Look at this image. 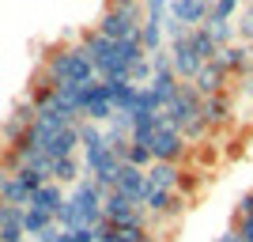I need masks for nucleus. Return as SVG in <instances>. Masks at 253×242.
<instances>
[{"label":"nucleus","mask_w":253,"mask_h":242,"mask_svg":"<svg viewBox=\"0 0 253 242\" xmlns=\"http://www.w3.org/2000/svg\"><path fill=\"white\" fill-rule=\"evenodd\" d=\"M114 193L128 197L132 204H148V197H151L148 174H144L140 167H128V163H121V170H117V186H114Z\"/></svg>","instance_id":"8"},{"label":"nucleus","mask_w":253,"mask_h":242,"mask_svg":"<svg viewBox=\"0 0 253 242\" xmlns=\"http://www.w3.org/2000/svg\"><path fill=\"white\" fill-rule=\"evenodd\" d=\"M61 204H64V190L57 182H45L42 190H34L31 200H27V208H38V212H45V216H57Z\"/></svg>","instance_id":"14"},{"label":"nucleus","mask_w":253,"mask_h":242,"mask_svg":"<svg viewBox=\"0 0 253 242\" xmlns=\"http://www.w3.org/2000/svg\"><path fill=\"white\" fill-rule=\"evenodd\" d=\"M144 174H148V186H151V190H178L181 167H178V163H151Z\"/></svg>","instance_id":"16"},{"label":"nucleus","mask_w":253,"mask_h":242,"mask_svg":"<svg viewBox=\"0 0 253 242\" xmlns=\"http://www.w3.org/2000/svg\"><path fill=\"white\" fill-rule=\"evenodd\" d=\"M102 220L110 227H121V231H151V220H148V212H144V204H132L121 193H106Z\"/></svg>","instance_id":"4"},{"label":"nucleus","mask_w":253,"mask_h":242,"mask_svg":"<svg viewBox=\"0 0 253 242\" xmlns=\"http://www.w3.org/2000/svg\"><path fill=\"white\" fill-rule=\"evenodd\" d=\"M102 200L106 193L98 190L91 178H80L76 182V190L64 197V204L57 208L53 223L61 227V231H76V227H98L102 223Z\"/></svg>","instance_id":"1"},{"label":"nucleus","mask_w":253,"mask_h":242,"mask_svg":"<svg viewBox=\"0 0 253 242\" xmlns=\"http://www.w3.org/2000/svg\"><path fill=\"white\" fill-rule=\"evenodd\" d=\"M57 242H95V227H76V231H61Z\"/></svg>","instance_id":"26"},{"label":"nucleus","mask_w":253,"mask_h":242,"mask_svg":"<svg viewBox=\"0 0 253 242\" xmlns=\"http://www.w3.org/2000/svg\"><path fill=\"white\" fill-rule=\"evenodd\" d=\"M140 27H144V8L125 4V8H106L95 31L110 42H125V38H140Z\"/></svg>","instance_id":"3"},{"label":"nucleus","mask_w":253,"mask_h":242,"mask_svg":"<svg viewBox=\"0 0 253 242\" xmlns=\"http://www.w3.org/2000/svg\"><path fill=\"white\" fill-rule=\"evenodd\" d=\"M201 102H204V98L197 95V87H193V84H181L178 95L167 102V110H163V114H167V121L181 133L189 121H197V117H201Z\"/></svg>","instance_id":"6"},{"label":"nucleus","mask_w":253,"mask_h":242,"mask_svg":"<svg viewBox=\"0 0 253 242\" xmlns=\"http://www.w3.org/2000/svg\"><path fill=\"white\" fill-rule=\"evenodd\" d=\"M231 114H234V106H231V95L223 91V95H211L201 102V117H204V125L208 129H223V125H231Z\"/></svg>","instance_id":"11"},{"label":"nucleus","mask_w":253,"mask_h":242,"mask_svg":"<svg viewBox=\"0 0 253 242\" xmlns=\"http://www.w3.org/2000/svg\"><path fill=\"white\" fill-rule=\"evenodd\" d=\"M0 208H4V200H0Z\"/></svg>","instance_id":"31"},{"label":"nucleus","mask_w":253,"mask_h":242,"mask_svg":"<svg viewBox=\"0 0 253 242\" xmlns=\"http://www.w3.org/2000/svg\"><path fill=\"white\" fill-rule=\"evenodd\" d=\"M238 15V0H211V23H231Z\"/></svg>","instance_id":"23"},{"label":"nucleus","mask_w":253,"mask_h":242,"mask_svg":"<svg viewBox=\"0 0 253 242\" xmlns=\"http://www.w3.org/2000/svg\"><path fill=\"white\" fill-rule=\"evenodd\" d=\"M185 208H189V200L181 197L178 190H151L148 204H144V212H148L151 223H159V220H178Z\"/></svg>","instance_id":"7"},{"label":"nucleus","mask_w":253,"mask_h":242,"mask_svg":"<svg viewBox=\"0 0 253 242\" xmlns=\"http://www.w3.org/2000/svg\"><path fill=\"white\" fill-rule=\"evenodd\" d=\"M163 34H167L170 42H178V38H185V34H189V27H181L178 19H170V15H167V23H163Z\"/></svg>","instance_id":"27"},{"label":"nucleus","mask_w":253,"mask_h":242,"mask_svg":"<svg viewBox=\"0 0 253 242\" xmlns=\"http://www.w3.org/2000/svg\"><path fill=\"white\" fill-rule=\"evenodd\" d=\"M42 72L49 76L53 84H91V80H98L95 64H91L84 46H57V49L45 57Z\"/></svg>","instance_id":"2"},{"label":"nucleus","mask_w":253,"mask_h":242,"mask_svg":"<svg viewBox=\"0 0 253 242\" xmlns=\"http://www.w3.org/2000/svg\"><path fill=\"white\" fill-rule=\"evenodd\" d=\"M227 84H231V72L219 64V57L208 64H201V72L193 76V87H197V95L201 98H211V95H223L227 91Z\"/></svg>","instance_id":"9"},{"label":"nucleus","mask_w":253,"mask_h":242,"mask_svg":"<svg viewBox=\"0 0 253 242\" xmlns=\"http://www.w3.org/2000/svg\"><path fill=\"white\" fill-rule=\"evenodd\" d=\"M208 133H211V129L208 125H204V117H197V121H189V125H185V129H181V137H185V144H197V140H204V137H208Z\"/></svg>","instance_id":"24"},{"label":"nucleus","mask_w":253,"mask_h":242,"mask_svg":"<svg viewBox=\"0 0 253 242\" xmlns=\"http://www.w3.org/2000/svg\"><path fill=\"white\" fill-rule=\"evenodd\" d=\"M49 223H53V216H45V212H38V208H27V212H23V231H27V239H38Z\"/></svg>","instance_id":"21"},{"label":"nucleus","mask_w":253,"mask_h":242,"mask_svg":"<svg viewBox=\"0 0 253 242\" xmlns=\"http://www.w3.org/2000/svg\"><path fill=\"white\" fill-rule=\"evenodd\" d=\"M0 200H4V204H19V208H27V200H31V190H27V186H23L15 174H8L4 190H0Z\"/></svg>","instance_id":"19"},{"label":"nucleus","mask_w":253,"mask_h":242,"mask_svg":"<svg viewBox=\"0 0 253 242\" xmlns=\"http://www.w3.org/2000/svg\"><path fill=\"white\" fill-rule=\"evenodd\" d=\"M234 34H238V42L253 46V4L238 8V23H234Z\"/></svg>","instance_id":"22"},{"label":"nucleus","mask_w":253,"mask_h":242,"mask_svg":"<svg viewBox=\"0 0 253 242\" xmlns=\"http://www.w3.org/2000/svg\"><path fill=\"white\" fill-rule=\"evenodd\" d=\"M197 186H201V178H197L193 170H185V167H181V174H178V193H181L185 200H189V193L197 190Z\"/></svg>","instance_id":"25"},{"label":"nucleus","mask_w":253,"mask_h":242,"mask_svg":"<svg viewBox=\"0 0 253 242\" xmlns=\"http://www.w3.org/2000/svg\"><path fill=\"white\" fill-rule=\"evenodd\" d=\"M185 42H189V49L197 53V61H201V64L215 61V53H219V49H215V42L208 38V31H204V27H193V31L185 34Z\"/></svg>","instance_id":"17"},{"label":"nucleus","mask_w":253,"mask_h":242,"mask_svg":"<svg viewBox=\"0 0 253 242\" xmlns=\"http://www.w3.org/2000/svg\"><path fill=\"white\" fill-rule=\"evenodd\" d=\"M125 4H144V0H106V8H125Z\"/></svg>","instance_id":"29"},{"label":"nucleus","mask_w":253,"mask_h":242,"mask_svg":"<svg viewBox=\"0 0 253 242\" xmlns=\"http://www.w3.org/2000/svg\"><path fill=\"white\" fill-rule=\"evenodd\" d=\"M84 178V163L76 155H68V159H53V174H49V182H57V186H68V182H80Z\"/></svg>","instance_id":"18"},{"label":"nucleus","mask_w":253,"mask_h":242,"mask_svg":"<svg viewBox=\"0 0 253 242\" xmlns=\"http://www.w3.org/2000/svg\"><path fill=\"white\" fill-rule=\"evenodd\" d=\"M204 31H208V38L211 42H215V49H227V46H234V38H238V34H234V23H204Z\"/></svg>","instance_id":"20"},{"label":"nucleus","mask_w":253,"mask_h":242,"mask_svg":"<svg viewBox=\"0 0 253 242\" xmlns=\"http://www.w3.org/2000/svg\"><path fill=\"white\" fill-rule=\"evenodd\" d=\"M23 212L27 208H19V204H4V208H0V242H27Z\"/></svg>","instance_id":"13"},{"label":"nucleus","mask_w":253,"mask_h":242,"mask_svg":"<svg viewBox=\"0 0 253 242\" xmlns=\"http://www.w3.org/2000/svg\"><path fill=\"white\" fill-rule=\"evenodd\" d=\"M57 239H61V227H57V223H49V227H45L34 242H57Z\"/></svg>","instance_id":"28"},{"label":"nucleus","mask_w":253,"mask_h":242,"mask_svg":"<svg viewBox=\"0 0 253 242\" xmlns=\"http://www.w3.org/2000/svg\"><path fill=\"white\" fill-rule=\"evenodd\" d=\"M106 84V80H102ZM136 98L140 87L128 84V80H110V102H114V114H136Z\"/></svg>","instance_id":"12"},{"label":"nucleus","mask_w":253,"mask_h":242,"mask_svg":"<svg viewBox=\"0 0 253 242\" xmlns=\"http://www.w3.org/2000/svg\"><path fill=\"white\" fill-rule=\"evenodd\" d=\"M76 147H80V129L68 125V129H61V133H57V137H53L42 151H45L49 159H68V155H76Z\"/></svg>","instance_id":"15"},{"label":"nucleus","mask_w":253,"mask_h":242,"mask_svg":"<svg viewBox=\"0 0 253 242\" xmlns=\"http://www.w3.org/2000/svg\"><path fill=\"white\" fill-rule=\"evenodd\" d=\"M185 155H189L185 137L167 121V114H159V129H155V137H151V159H155V163H178L181 167Z\"/></svg>","instance_id":"5"},{"label":"nucleus","mask_w":253,"mask_h":242,"mask_svg":"<svg viewBox=\"0 0 253 242\" xmlns=\"http://www.w3.org/2000/svg\"><path fill=\"white\" fill-rule=\"evenodd\" d=\"M8 174H11V170L4 167V163H0V190H4V182H8Z\"/></svg>","instance_id":"30"},{"label":"nucleus","mask_w":253,"mask_h":242,"mask_svg":"<svg viewBox=\"0 0 253 242\" xmlns=\"http://www.w3.org/2000/svg\"><path fill=\"white\" fill-rule=\"evenodd\" d=\"M27 242H31V239H27Z\"/></svg>","instance_id":"32"},{"label":"nucleus","mask_w":253,"mask_h":242,"mask_svg":"<svg viewBox=\"0 0 253 242\" xmlns=\"http://www.w3.org/2000/svg\"><path fill=\"white\" fill-rule=\"evenodd\" d=\"M170 19H178L181 27H204L211 15V0H170V8H167Z\"/></svg>","instance_id":"10"}]
</instances>
